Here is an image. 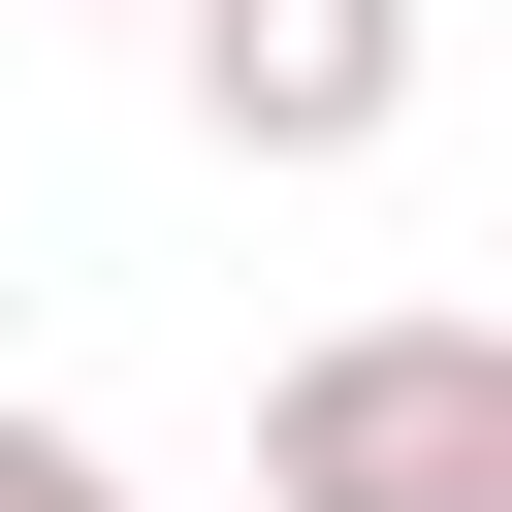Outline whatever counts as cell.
<instances>
[{
  "label": "cell",
  "instance_id": "obj_3",
  "mask_svg": "<svg viewBox=\"0 0 512 512\" xmlns=\"http://www.w3.org/2000/svg\"><path fill=\"white\" fill-rule=\"evenodd\" d=\"M0 512H128V448L96 416H0Z\"/></svg>",
  "mask_w": 512,
  "mask_h": 512
},
{
  "label": "cell",
  "instance_id": "obj_2",
  "mask_svg": "<svg viewBox=\"0 0 512 512\" xmlns=\"http://www.w3.org/2000/svg\"><path fill=\"white\" fill-rule=\"evenodd\" d=\"M160 32H192V128H224V160H288V192L416 128V0H160Z\"/></svg>",
  "mask_w": 512,
  "mask_h": 512
},
{
  "label": "cell",
  "instance_id": "obj_1",
  "mask_svg": "<svg viewBox=\"0 0 512 512\" xmlns=\"http://www.w3.org/2000/svg\"><path fill=\"white\" fill-rule=\"evenodd\" d=\"M256 512H512V320H320L256 384Z\"/></svg>",
  "mask_w": 512,
  "mask_h": 512
}]
</instances>
